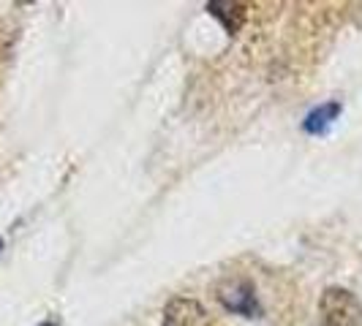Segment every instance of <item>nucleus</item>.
<instances>
[{
  "label": "nucleus",
  "mask_w": 362,
  "mask_h": 326,
  "mask_svg": "<svg viewBox=\"0 0 362 326\" xmlns=\"http://www.w3.org/2000/svg\"><path fill=\"white\" fill-rule=\"evenodd\" d=\"M202 315H204V310L199 302L177 296L163 310V326H197L202 321Z\"/></svg>",
  "instance_id": "nucleus-3"
},
{
  "label": "nucleus",
  "mask_w": 362,
  "mask_h": 326,
  "mask_svg": "<svg viewBox=\"0 0 362 326\" xmlns=\"http://www.w3.org/2000/svg\"><path fill=\"white\" fill-rule=\"evenodd\" d=\"M207 11H210V14H213L223 28H226V33H229V36L240 33V28H243V22H245V6H243V3L213 0V3H207Z\"/></svg>",
  "instance_id": "nucleus-4"
},
{
  "label": "nucleus",
  "mask_w": 362,
  "mask_h": 326,
  "mask_svg": "<svg viewBox=\"0 0 362 326\" xmlns=\"http://www.w3.org/2000/svg\"><path fill=\"white\" fill-rule=\"evenodd\" d=\"M41 326H54V324H41Z\"/></svg>",
  "instance_id": "nucleus-6"
},
{
  "label": "nucleus",
  "mask_w": 362,
  "mask_h": 326,
  "mask_svg": "<svg viewBox=\"0 0 362 326\" xmlns=\"http://www.w3.org/2000/svg\"><path fill=\"white\" fill-rule=\"evenodd\" d=\"M319 326H362V302L349 289H327L319 299Z\"/></svg>",
  "instance_id": "nucleus-1"
},
{
  "label": "nucleus",
  "mask_w": 362,
  "mask_h": 326,
  "mask_svg": "<svg viewBox=\"0 0 362 326\" xmlns=\"http://www.w3.org/2000/svg\"><path fill=\"white\" fill-rule=\"evenodd\" d=\"M338 114H341V104L338 101H329L325 107L313 109L305 117V131H308L310 136H322V133H327V128L338 120Z\"/></svg>",
  "instance_id": "nucleus-5"
},
{
  "label": "nucleus",
  "mask_w": 362,
  "mask_h": 326,
  "mask_svg": "<svg viewBox=\"0 0 362 326\" xmlns=\"http://www.w3.org/2000/svg\"><path fill=\"white\" fill-rule=\"evenodd\" d=\"M218 302L226 310H232L237 315H245V318H259L262 308H259V299H256V289L248 280H226L221 289H218Z\"/></svg>",
  "instance_id": "nucleus-2"
}]
</instances>
